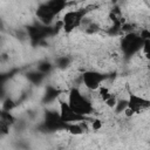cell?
I'll list each match as a JSON object with an SVG mask.
<instances>
[{"instance_id": "1", "label": "cell", "mask_w": 150, "mask_h": 150, "mask_svg": "<svg viewBox=\"0 0 150 150\" xmlns=\"http://www.w3.org/2000/svg\"><path fill=\"white\" fill-rule=\"evenodd\" d=\"M52 69H53V64H52L49 61H47V60H43V61L39 62V64H38V70H39L40 73L45 74V75H46L47 73H49Z\"/></svg>"}]
</instances>
